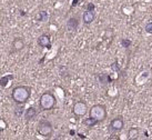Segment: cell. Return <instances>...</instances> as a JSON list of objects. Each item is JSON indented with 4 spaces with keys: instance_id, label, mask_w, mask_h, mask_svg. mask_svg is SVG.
Instances as JSON below:
<instances>
[{
    "instance_id": "10",
    "label": "cell",
    "mask_w": 152,
    "mask_h": 140,
    "mask_svg": "<svg viewBox=\"0 0 152 140\" xmlns=\"http://www.w3.org/2000/svg\"><path fill=\"white\" fill-rule=\"evenodd\" d=\"M94 18H96V13L93 10H87L83 12L82 15V21L85 25H90L91 22L94 20Z\"/></svg>"
},
{
    "instance_id": "9",
    "label": "cell",
    "mask_w": 152,
    "mask_h": 140,
    "mask_svg": "<svg viewBox=\"0 0 152 140\" xmlns=\"http://www.w3.org/2000/svg\"><path fill=\"white\" fill-rule=\"evenodd\" d=\"M38 116V110H37V108H34V107H29V108H27L25 111V114H23V118L27 122H29V121H32L36 117Z\"/></svg>"
},
{
    "instance_id": "17",
    "label": "cell",
    "mask_w": 152,
    "mask_h": 140,
    "mask_svg": "<svg viewBox=\"0 0 152 140\" xmlns=\"http://www.w3.org/2000/svg\"><path fill=\"white\" fill-rule=\"evenodd\" d=\"M144 30H145L147 34H152V22H148L144 26Z\"/></svg>"
},
{
    "instance_id": "5",
    "label": "cell",
    "mask_w": 152,
    "mask_h": 140,
    "mask_svg": "<svg viewBox=\"0 0 152 140\" xmlns=\"http://www.w3.org/2000/svg\"><path fill=\"white\" fill-rule=\"evenodd\" d=\"M72 112L77 117H85L88 114V106H87V103L85 101H82V100L75 102V105L72 107Z\"/></svg>"
},
{
    "instance_id": "13",
    "label": "cell",
    "mask_w": 152,
    "mask_h": 140,
    "mask_svg": "<svg viewBox=\"0 0 152 140\" xmlns=\"http://www.w3.org/2000/svg\"><path fill=\"white\" fill-rule=\"evenodd\" d=\"M47 19H48V13H47V11H45V10L39 11V12L34 16V20H36V21H39V22L47 21Z\"/></svg>"
},
{
    "instance_id": "18",
    "label": "cell",
    "mask_w": 152,
    "mask_h": 140,
    "mask_svg": "<svg viewBox=\"0 0 152 140\" xmlns=\"http://www.w3.org/2000/svg\"><path fill=\"white\" fill-rule=\"evenodd\" d=\"M121 43H122V46L124 47V48H129L131 45V41L130 40H127V39H122V40H121Z\"/></svg>"
},
{
    "instance_id": "12",
    "label": "cell",
    "mask_w": 152,
    "mask_h": 140,
    "mask_svg": "<svg viewBox=\"0 0 152 140\" xmlns=\"http://www.w3.org/2000/svg\"><path fill=\"white\" fill-rule=\"evenodd\" d=\"M139 135H140V131L139 129L137 127H132L129 129V131H128V139L129 140H135L139 138Z\"/></svg>"
},
{
    "instance_id": "4",
    "label": "cell",
    "mask_w": 152,
    "mask_h": 140,
    "mask_svg": "<svg viewBox=\"0 0 152 140\" xmlns=\"http://www.w3.org/2000/svg\"><path fill=\"white\" fill-rule=\"evenodd\" d=\"M37 132L41 137L45 138H50L53 133V127L52 123L49 120H40L37 126Z\"/></svg>"
},
{
    "instance_id": "6",
    "label": "cell",
    "mask_w": 152,
    "mask_h": 140,
    "mask_svg": "<svg viewBox=\"0 0 152 140\" xmlns=\"http://www.w3.org/2000/svg\"><path fill=\"white\" fill-rule=\"evenodd\" d=\"M110 129L113 132H119L121 131L124 128V119L122 116H117L114 117L111 121H110Z\"/></svg>"
},
{
    "instance_id": "11",
    "label": "cell",
    "mask_w": 152,
    "mask_h": 140,
    "mask_svg": "<svg viewBox=\"0 0 152 140\" xmlns=\"http://www.w3.org/2000/svg\"><path fill=\"white\" fill-rule=\"evenodd\" d=\"M79 27V20L76 17H70L67 21V28L69 31H76Z\"/></svg>"
},
{
    "instance_id": "8",
    "label": "cell",
    "mask_w": 152,
    "mask_h": 140,
    "mask_svg": "<svg viewBox=\"0 0 152 140\" xmlns=\"http://www.w3.org/2000/svg\"><path fill=\"white\" fill-rule=\"evenodd\" d=\"M38 45L41 48H47V49H50L51 48V38L49 34H42L39 36L38 38Z\"/></svg>"
},
{
    "instance_id": "7",
    "label": "cell",
    "mask_w": 152,
    "mask_h": 140,
    "mask_svg": "<svg viewBox=\"0 0 152 140\" xmlns=\"http://www.w3.org/2000/svg\"><path fill=\"white\" fill-rule=\"evenodd\" d=\"M25 47H26L25 40H23L21 37H17V38L13 39L12 43H11V51H12V52H19V51H21Z\"/></svg>"
},
{
    "instance_id": "15",
    "label": "cell",
    "mask_w": 152,
    "mask_h": 140,
    "mask_svg": "<svg viewBox=\"0 0 152 140\" xmlns=\"http://www.w3.org/2000/svg\"><path fill=\"white\" fill-rule=\"evenodd\" d=\"M97 123H99V122H98L97 120H94L93 118H91V117H89V118H87V119H85V120H83V125H85V126H87V127H89V128L94 127Z\"/></svg>"
},
{
    "instance_id": "1",
    "label": "cell",
    "mask_w": 152,
    "mask_h": 140,
    "mask_svg": "<svg viewBox=\"0 0 152 140\" xmlns=\"http://www.w3.org/2000/svg\"><path fill=\"white\" fill-rule=\"evenodd\" d=\"M31 96V88L29 86L20 85L15 87L11 91V98L17 105H25Z\"/></svg>"
},
{
    "instance_id": "2",
    "label": "cell",
    "mask_w": 152,
    "mask_h": 140,
    "mask_svg": "<svg viewBox=\"0 0 152 140\" xmlns=\"http://www.w3.org/2000/svg\"><path fill=\"white\" fill-rule=\"evenodd\" d=\"M56 103H57V100H56L55 95L50 91L43 92L39 98V107L43 111H49L51 109H53Z\"/></svg>"
},
{
    "instance_id": "3",
    "label": "cell",
    "mask_w": 152,
    "mask_h": 140,
    "mask_svg": "<svg viewBox=\"0 0 152 140\" xmlns=\"http://www.w3.org/2000/svg\"><path fill=\"white\" fill-rule=\"evenodd\" d=\"M107 116H108V111H107L106 106L97 103V105H93L89 109V117L97 120L98 122H102L103 120H106Z\"/></svg>"
},
{
    "instance_id": "16",
    "label": "cell",
    "mask_w": 152,
    "mask_h": 140,
    "mask_svg": "<svg viewBox=\"0 0 152 140\" xmlns=\"http://www.w3.org/2000/svg\"><path fill=\"white\" fill-rule=\"evenodd\" d=\"M12 79H13V76H12V75H7V76H2V77H1V79H0V85L2 86V87H6L9 81L12 80Z\"/></svg>"
},
{
    "instance_id": "14",
    "label": "cell",
    "mask_w": 152,
    "mask_h": 140,
    "mask_svg": "<svg viewBox=\"0 0 152 140\" xmlns=\"http://www.w3.org/2000/svg\"><path fill=\"white\" fill-rule=\"evenodd\" d=\"M25 107L22 106V105H18V107H16L15 108V110H13V115H15V117H21L22 114H25Z\"/></svg>"
}]
</instances>
